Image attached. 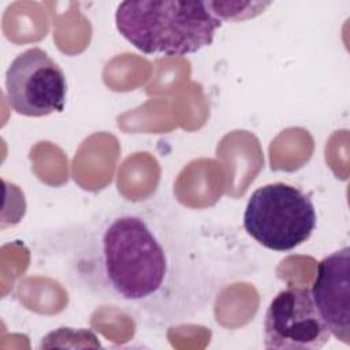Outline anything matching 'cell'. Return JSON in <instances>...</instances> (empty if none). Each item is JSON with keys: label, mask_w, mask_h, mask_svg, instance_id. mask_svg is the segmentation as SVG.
<instances>
[{"label": "cell", "mask_w": 350, "mask_h": 350, "mask_svg": "<svg viewBox=\"0 0 350 350\" xmlns=\"http://www.w3.org/2000/svg\"><path fill=\"white\" fill-rule=\"evenodd\" d=\"M115 25L124 40L146 55L183 56L211 45L223 22L208 1L139 0L122 1Z\"/></svg>", "instance_id": "cell-2"}, {"label": "cell", "mask_w": 350, "mask_h": 350, "mask_svg": "<svg viewBox=\"0 0 350 350\" xmlns=\"http://www.w3.org/2000/svg\"><path fill=\"white\" fill-rule=\"evenodd\" d=\"M74 269L86 290L156 327L194 319L219 288L193 231L152 205H124L104 216L82 241Z\"/></svg>", "instance_id": "cell-1"}, {"label": "cell", "mask_w": 350, "mask_h": 350, "mask_svg": "<svg viewBox=\"0 0 350 350\" xmlns=\"http://www.w3.org/2000/svg\"><path fill=\"white\" fill-rule=\"evenodd\" d=\"M331 335L350 345V249L343 246L319 264L310 290Z\"/></svg>", "instance_id": "cell-6"}, {"label": "cell", "mask_w": 350, "mask_h": 350, "mask_svg": "<svg viewBox=\"0 0 350 350\" xmlns=\"http://www.w3.org/2000/svg\"><path fill=\"white\" fill-rule=\"evenodd\" d=\"M316 223L310 196L283 182L256 189L243 212L245 231L261 246L280 253L308 241Z\"/></svg>", "instance_id": "cell-3"}, {"label": "cell", "mask_w": 350, "mask_h": 350, "mask_svg": "<svg viewBox=\"0 0 350 350\" xmlns=\"http://www.w3.org/2000/svg\"><path fill=\"white\" fill-rule=\"evenodd\" d=\"M329 336L308 287L290 286L269 302L264 319L265 349L319 350Z\"/></svg>", "instance_id": "cell-5"}, {"label": "cell", "mask_w": 350, "mask_h": 350, "mask_svg": "<svg viewBox=\"0 0 350 350\" xmlns=\"http://www.w3.org/2000/svg\"><path fill=\"white\" fill-rule=\"evenodd\" d=\"M4 90L16 113L41 118L64 109L67 79L62 67L44 49L33 46L8 66Z\"/></svg>", "instance_id": "cell-4"}, {"label": "cell", "mask_w": 350, "mask_h": 350, "mask_svg": "<svg viewBox=\"0 0 350 350\" xmlns=\"http://www.w3.org/2000/svg\"><path fill=\"white\" fill-rule=\"evenodd\" d=\"M271 4V1H208L212 14L221 22L253 19L262 14Z\"/></svg>", "instance_id": "cell-7"}]
</instances>
